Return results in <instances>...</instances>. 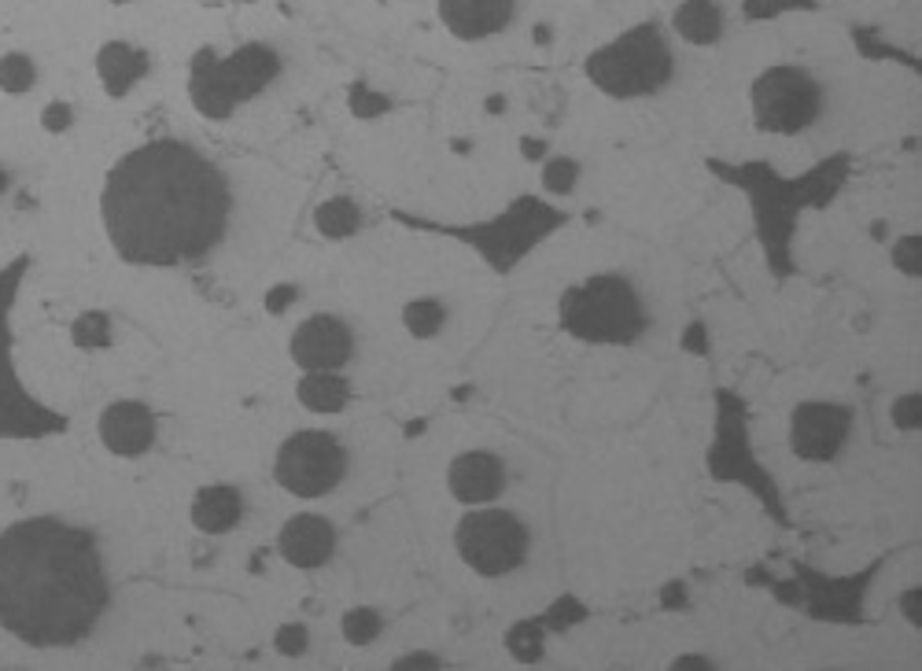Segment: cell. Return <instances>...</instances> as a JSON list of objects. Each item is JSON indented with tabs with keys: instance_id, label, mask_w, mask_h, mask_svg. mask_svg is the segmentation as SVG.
<instances>
[{
	"instance_id": "cell-1",
	"label": "cell",
	"mask_w": 922,
	"mask_h": 671,
	"mask_svg": "<svg viewBox=\"0 0 922 671\" xmlns=\"http://www.w3.org/2000/svg\"><path fill=\"white\" fill-rule=\"evenodd\" d=\"M232 214L226 174L185 141H148L108 170L100 221L129 266L200 263L222 244Z\"/></svg>"
},
{
	"instance_id": "cell-2",
	"label": "cell",
	"mask_w": 922,
	"mask_h": 671,
	"mask_svg": "<svg viewBox=\"0 0 922 671\" xmlns=\"http://www.w3.org/2000/svg\"><path fill=\"white\" fill-rule=\"evenodd\" d=\"M111 602L97 535L60 517L0 531V628L23 646L63 649L89 638Z\"/></svg>"
},
{
	"instance_id": "cell-3",
	"label": "cell",
	"mask_w": 922,
	"mask_h": 671,
	"mask_svg": "<svg viewBox=\"0 0 922 671\" xmlns=\"http://www.w3.org/2000/svg\"><path fill=\"white\" fill-rule=\"evenodd\" d=\"M281 74V55L269 45H240L218 60L211 49H200L189 67V100L203 118H229L244 100L258 97Z\"/></svg>"
},
{
	"instance_id": "cell-4",
	"label": "cell",
	"mask_w": 922,
	"mask_h": 671,
	"mask_svg": "<svg viewBox=\"0 0 922 671\" xmlns=\"http://www.w3.org/2000/svg\"><path fill=\"white\" fill-rule=\"evenodd\" d=\"M561 329L583 343H635L646 332V306L620 274H598L561 295Z\"/></svg>"
},
{
	"instance_id": "cell-5",
	"label": "cell",
	"mask_w": 922,
	"mask_h": 671,
	"mask_svg": "<svg viewBox=\"0 0 922 671\" xmlns=\"http://www.w3.org/2000/svg\"><path fill=\"white\" fill-rule=\"evenodd\" d=\"M672 49L657 26L642 23L586 55V78L617 100H635L657 92L672 78Z\"/></svg>"
},
{
	"instance_id": "cell-6",
	"label": "cell",
	"mask_w": 922,
	"mask_h": 671,
	"mask_svg": "<svg viewBox=\"0 0 922 671\" xmlns=\"http://www.w3.org/2000/svg\"><path fill=\"white\" fill-rule=\"evenodd\" d=\"M454 546H458V557L472 572H480L483 580H502V575L517 572L525 565L532 535H528V524L517 512L477 506L472 512H465L458 528H454Z\"/></svg>"
},
{
	"instance_id": "cell-7",
	"label": "cell",
	"mask_w": 922,
	"mask_h": 671,
	"mask_svg": "<svg viewBox=\"0 0 922 671\" xmlns=\"http://www.w3.org/2000/svg\"><path fill=\"white\" fill-rule=\"evenodd\" d=\"M348 477V451L337 435L306 428L277 446L274 480L295 498H325Z\"/></svg>"
},
{
	"instance_id": "cell-8",
	"label": "cell",
	"mask_w": 922,
	"mask_h": 671,
	"mask_svg": "<svg viewBox=\"0 0 922 671\" xmlns=\"http://www.w3.org/2000/svg\"><path fill=\"white\" fill-rule=\"evenodd\" d=\"M753 118L768 134H800L816 123L823 107V89L800 67H771L749 89Z\"/></svg>"
},
{
	"instance_id": "cell-9",
	"label": "cell",
	"mask_w": 922,
	"mask_h": 671,
	"mask_svg": "<svg viewBox=\"0 0 922 671\" xmlns=\"http://www.w3.org/2000/svg\"><path fill=\"white\" fill-rule=\"evenodd\" d=\"M852 432L849 406L837 403H800L790 417V446L805 461H831L842 454Z\"/></svg>"
},
{
	"instance_id": "cell-10",
	"label": "cell",
	"mask_w": 922,
	"mask_h": 671,
	"mask_svg": "<svg viewBox=\"0 0 922 671\" xmlns=\"http://www.w3.org/2000/svg\"><path fill=\"white\" fill-rule=\"evenodd\" d=\"M288 351L303 372H340L355 354V332L337 314H314L292 332Z\"/></svg>"
},
{
	"instance_id": "cell-11",
	"label": "cell",
	"mask_w": 922,
	"mask_h": 671,
	"mask_svg": "<svg viewBox=\"0 0 922 671\" xmlns=\"http://www.w3.org/2000/svg\"><path fill=\"white\" fill-rule=\"evenodd\" d=\"M100 443L108 446L115 458H144L148 451L155 446V414L137 398H118V403L104 406L97 421Z\"/></svg>"
},
{
	"instance_id": "cell-12",
	"label": "cell",
	"mask_w": 922,
	"mask_h": 671,
	"mask_svg": "<svg viewBox=\"0 0 922 671\" xmlns=\"http://www.w3.org/2000/svg\"><path fill=\"white\" fill-rule=\"evenodd\" d=\"M277 554L292 568L314 572V568L329 565L337 554V528L318 512H295L292 520H285L281 535H277Z\"/></svg>"
},
{
	"instance_id": "cell-13",
	"label": "cell",
	"mask_w": 922,
	"mask_h": 671,
	"mask_svg": "<svg viewBox=\"0 0 922 671\" xmlns=\"http://www.w3.org/2000/svg\"><path fill=\"white\" fill-rule=\"evenodd\" d=\"M446 488L462 506H491L506 491V465L491 451H465L446 469Z\"/></svg>"
},
{
	"instance_id": "cell-14",
	"label": "cell",
	"mask_w": 922,
	"mask_h": 671,
	"mask_svg": "<svg viewBox=\"0 0 922 671\" xmlns=\"http://www.w3.org/2000/svg\"><path fill=\"white\" fill-rule=\"evenodd\" d=\"M440 18L462 41H483L514 23V0H440Z\"/></svg>"
},
{
	"instance_id": "cell-15",
	"label": "cell",
	"mask_w": 922,
	"mask_h": 671,
	"mask_svg": "<svg viewBox=\"0 0 922 671\" xmlns=\"http://www.w3.org/2000/svg\"><path fill=\"white\" fill-rule=\"evenodd\" d=\"M192 528L203 535H229L244 520V495L232 483H207L192 498Z\"/></svg>"
},
{
	"instance_id": "cell-16",
	"label": "cell",
	"mask_w": 922,
	"mask_h": 671,
	"mask_svg": "<svg viewBox=\"0 0 922 671\" xmlns=\"http://www.w3.org/2000/svg\"><path fill=\"white\" fill-rule=\"evenodd\" d=\"M97 74L108 97H126L129 89L148 74V52L134 49L129 41H108L97 52Z\"/></svg>"
},
{
	"instance_id": "cell-17",
	"label": "cell",
	"mask_w": 922,
	"mask_h": 671,
	"mask_svg": "<svg viewBox=\"0 0 922 671\" xmlns=\"http://www.w3.org/2000/svg\"><path fill=\"white\" fill-rule=\"evenodd\" d=\"M295 395L311 414H340L351 403V384L340 372H303Z\"/></svg>"
},
{
	"instance_id": "cell-18",
	"label": "cell",
	"mask_w": 922,
	"mask_h": 671,
	"mask_svg": "<svg viewBox=\"0 0 922 671\" xmlns=\"http://www.w3.org/2000/svg\"><path fill=\"white\" fill-rule=\"evenodd\" d=\"M675 34L691 45H712L723 34V15L712 0H686L675 12Z\"/></svg>"
},
{
	"instance_id": "cell-19",
	"label": "cell",
	"mask_w": 922,
	"mask_h": 671,
	"mask_svg": "<svg viewBox=\"0 0 922 671\" xmlns=\"http://www.w3.org/2000/svg\"><path fill=\"white\" fill-rule=\"evenodd\" d=\"M403 325L409 336H417V340H432V336L443 332L446 325V306L440 300H409L403 306Z\"/></svg>"
},
{
	"instance_id": "cell-20",
	"label": "cell",
	"mask_w": 922,
	"mask_h": 671,
	"mask_svg": "<svg viewBox=\"0 0 922 671\" xmlns=\"http://www.w3.org/2000/svg\"><path fill=\"white\" fill-rule=\"evenodd\" d=\"M37 86V63L26 52H4L0 55V89L23 97Z\"/></svg>"
},
{
	"instance_id": "cell-21",
	"label": "cell",
	"mask_w": 922,
	"mask_h": 671,
	"mask_svg": "<svg viewBox=\"0 0 922 671\" xmlns=\"http://www.w3.org/2000/svg\"><path fill=\"white\" fill-rule=\"evenodd\" d=\"M340 631L351 646H369V642H377L380 631H384V617H380L377 609H369V605H358V609L343 612Z\"/></svg>"
},
{
	"instance_id": "cell-22",
	"label": "cell",
	"mask_w": 922,
	"mask_h": 671,
	"mask_svg": "<svg viewBox=\"0 0 922 671\" xmlns=\"http://www.w3.org/2000/svg\"><path fill=\"white\" fill-rule=\"evenodd\" d=\"M358 207L351 200H329L321 203L318 214H314V221H318V229L325 232V237H348V232L358 229Z\"/></svg>"
},
{
	"instance_id": "cell-23",
	"label": "cell",
	"mask_w": 922,
	"mask_h": 671,
	"mask_svg": "<svg viewBox=\"0 0 922 671\" xmlns=\"http://www.w3.org/2000/svg\"><path fill=\"white\" fill-rule=\"evenodd\" d=\"M71 340H74V347H81V351L108 347V343H111V321H108V314H100V311L78 314V321L71 325Z\"/></svg>"
},
{
	"instance_id": "cell-24",
	"label": "cell",
	"mask_w": 922,
	"mask_h": 671,
	"mask_svg": "<svg viewBox=\"0 0 922 671\" xmlns=\"http://www.w3.org/2000/svg\"><path fill=\"white\" fill-rule=\"evenodd\" d=\"M889 255H893V266H897L905 277L922 274V240L915 237V232H911V237H900Z\"/></svg>"
},
{
	"instance_id": "cell-25",
	"label": "cell",
	"mask_w": 922,
	"mask_h": 671,
	"mask_svg": "<svg viewBox=\"0 0 922 671\" xmlns=\"http://www.w3.org/2000/svg\"><path fill=\"white\" fill-rule=\"evenodd\" d=\"M889 417H893V425H897L900 432H915V428L922 425V398H919V391H908V395H900L897 403H893Z\"/></svg>"
},
{
	"instance_id": "cell-26",
	"label": "cell",
	"mask_w": 922,
	"mask_h": 671,
	"mask_svg": "<svg viewBox=\"0 0 922 671\" xmlns=\"http://www.w3.org/2000/svg\"><path fill=\"white\" fill-rule=\"evenodd\" d=\"M509 649H514V657H520L525 664H532V660L543 654V635H539L535 628H528V623H520V628L509 631Z\"/></svg>"
},
{
	"instance_id": "cell-27",
	"label": "cell",
	"mask_w": 922,
	"mask_h": 671,
	"mask_svg": "<svg viewBox=\"0 0 922 671\" xmlns=\"http://www.w3.org/2000/svg\"><path fill=\"white\" fill-rule=\"evenodd\" d=\"M274 646H277V654H285V657H300V654H306L311 638H306L303 623H285V628L274 635Z\"/></svg>"
},
{
	"instance_id": "cell-28",
	"label": "cell",
	"mask_w": 922,
	"mask_h": 671,
	"mask_svg": "<svg viewBox=\"0 0 922 671\" xmlns=\"http://www.w3.org/2000/svg\"><path fill=\"white\" fill-rule=\"evenodd\" d=\"M576 163L572 160H551L543 166V181H546V189L551 192H568L576 185Z\"/></svg>"
},
{
	"instance_id": "cell-29",
	"label": "cell",
	"mask_w": 922,
	"mask_h": 671,
	"mask_svg": "<svg viewBox=\"0 0 922 671\" xmlns=\"http://www.w3.org/2000/svg\"><path fill=\"white\" fill-rule=\"evenodd\" d=\"M71 123H74V111L71 104H63V100H52V104L41 111V129H49V134H63V129H71Z\"/></svg>"
},
{
	"instance_id": "cell-30",
	"label": "cell",
	"mask_w": 922,
	"mask_h": 671,
	"mask_svg": "<svg viewBox=\"0 0 922 671\" xmlns=\"http://www.w3.org/2000/svg\"><path fill=\"white\" fill-rule=\"evenodd\" d=\"M391 671H443L440 657L435 654H425V649H414V654H403L391 664Z\"/></svg>"
},
{
	"instance_id": "cell-31",
	"label": "cell",
	"mask_w": 922,
	"mask_h": 671,
	"mask_svg": "<svg viewBox=\"0 0 922 671\" xmlns=\"http://www.w3.org/2000/svg\"><path fill=\"white\" fill-rule=\"evenodd\" d=\"M900 612H905V620L911 623V628H922V591L919 586H911V591L900 594Z\"/></svg>"
},
{
	"instance_id": "cell-32",
	"label": "cell",
	"mask_w": 922,
	"mask_h": 671,
	"mask_svg": "<svg viewBox=\"0 0 922 671\" xmlns=\"http://www.w3.org/2000/svg\"><path fill=\"white\" fill-rule=\"evenodd\" d=\"M668 671H716V664L705 654H683L672 660V668Z\"/></svg>"
},
{
	"instance_id": "cell-33",
	"label": "cell",
	"mask_w": 922,
	"mask_h": 671,
	"mask_svg": "<svg viewBox=\"0 0 922 671\" xmlns=\"http://www.w3.org/2000/svg\"><path fill=\"white\" fill-rule=\"evenodd\" d=\"M0 181H4V174H0Z\"/></svg>"
}]
</instances>
